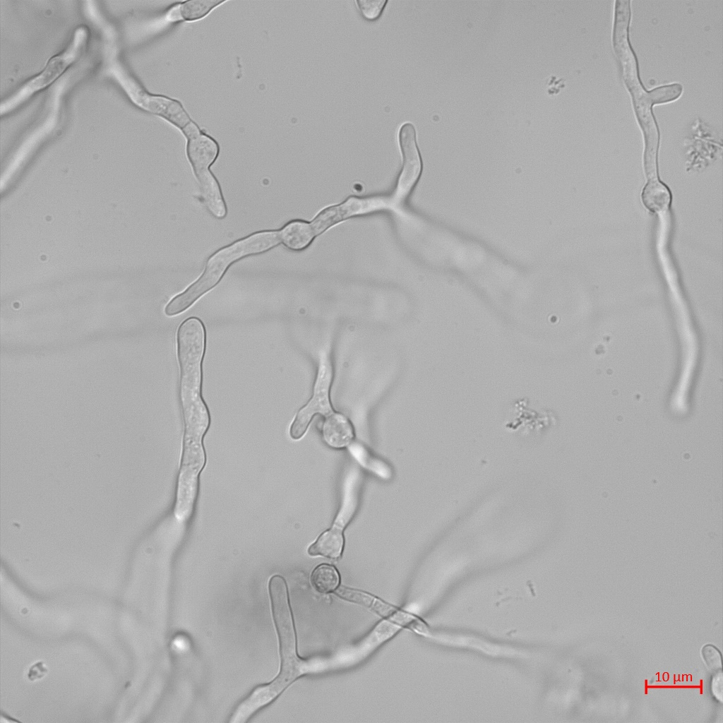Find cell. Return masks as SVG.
<instances>
[{
  "label": "cell",
  "mask_w": 723,
  "mask_h": 723,
  "mask_svg": "<svg viewBox=\"0 0 723 723\" xmlns=\"http://www.w3.org/2000/svg\"><path fill=\"white\" fill-rule=\"evenodd\" d=\"M177 343L183 421L209 420V411L201 396L202 361L205 347L202 321L197 317L184 320L178 328Z\"/></svg>",
  "instance_id": "6da1fadb"
},
{
  "label": "cell",
  "mask_w": 723,
  "mask_h": 723,
  "mask_svg": "<svg viewBox=\"0 0 723 723\" xmlns=\"http://www.w3.org/2000/svg\"><path fill=\"white\" fill-rule=\"evenodd\" d=\"M280 242L278 232L261 231L220 249L208 259L199 278L166 305L165 314L172 316L184 311L215 287L234 262L247 256L265 252Z\"/></svg>",
  "instance_id": "7a4b0ae2"
},
{
  "label": "cell",
  "mask_w": 723,
  "mask_h": 723,
  "mask_svg": "<svg viewBox=\"0 0 723 723\" xmlns=\"http://www.w3.org/2000/svg\"><path fill=\"white\" fill-rule=\"evenodd\" d=\"M268 589L281 657L280 673L273 681L285 690L295 679L313 671V660L302 659L297 656L295 632L284 578L273 575L269 580Z\"/></svg>",
  "instance_id": "3957f363"
},
{
  "label": "cell",
  "mask_w": 723,
  "mask_h": 723,
  "mask_svg": "<svg viewBox=\"0 0 723 723\" xmlns=\"http://www.w3.org/2000/svg\"><path fill=\"white\" fill-rule=\"evenodd\" d=\"M333 379V367L327 352L320 355L318 369L311 399L297 412L289 430L293 439H299L305 434L312 418L316 414L325 417L333 410L329 391Z\"/></svg>",
  "instance_id": "277c9868"
},
{
  "label": "cell",
  "mask_w": 723,
  "mask_h": 723,
  "mask_svg": "<svg viewBox=\"0 0 723 723\" xmlns=\"http://www.w3.org/2000/svg\"><path fill=\"white\" fill-rule=\"evenodd\" d=\"M87 33L84 29H78L70 45L61 53L52 56L44 68L37 76L28 80L11 98L1 107L6 111L18 105L34 92L49 85L57 78L81 52L86 41Z\"/></svg>",
  "instance_id": "5b68a950"
},
{
  "label": "cell",
  "mask_w": 723,
  "mask_h": 723,
  "mask_svg": "<svg viewBox=\"0 0 723 723\" xmlns=\"http://www.w3.org/2000/svg\"><path fill=\"white\" fill-rule=\"evenodd\" d=\"M399 142L403 156V165L395 194L397 198H402L410 191L421 171L416 132L411 123H405L400 127Z\"/></svg>",
  "instance_id": "8992f818"
},
{
  "label": "cell",
  "mask_w": 723,
  "mask_h": 723,
  "mask_svg": "<svg viewBox=\"0 0 723 723\" xmlns=\"http://www.w3.org/2000/svg\"><path fill=\"white\" fill-rule=\"evenodd\" d=\"M388 201L374 197L365 199L352 198L343 204L323 211L312 222L318 234L327 227L348 217L369 213L386 207Z\"/></svg>",
  "instance_id": "52a82bcc"
},
{
  "label": "cell",
  "mask_w": 723,
  "mask_h": 723,
  "mask_svg": "<svg viewBox=\"0 0 723 723\" xmlns=\"http://www.w3.org/2000/svg\"><path fill=\"white\" fill-rule=\"evenodd\" d=\"M186 153L195 173L209 169L218 155V145L209 136L198 132L188 137Z\"/></svg>",
  "instance_id": "ba28073f"
},
{
  "label": "cell",
  "mask_w": 723,
  "mask_h": 723,
  "mask_svg": "<svg viewBox=\"0 0 723 723\" xmlns=\"http://www.w3.org/2000/svg\"><path fill=\"white\" fill-rule=\"evenodd\" d=\"M198 181L201 196L208 212L217 219L225 218L227 213L219 182L210 171L206 169L195 173Z\"/></svg>",
  "instance_id": "9c48e42d"
},
{
  "label": "cell",
  "mask_w": 723,
  "mask_h": 723,
  "mask_svg": "<svg viewBox=\"0 0 723 723\" xmlns=\"http://www.w3.org/2000/svg\"><path fill=\"white\" fill-rule=\"evenodd\" d=\"M322 434L328 445L337 448L348 445L354 437L349 420L342 414L335 412L325 417Z\"/></svg>",
  "instance_id": "30bf717a"
},
{
  "label": "cell",
  "mask_w": 723,
  "mask_h": 723,
  "mask_svg": "<svg viewBox=\"0 0 723 723\" xmlns=\"http://www.w3.org/2000/svg\"><path fill=\"white\" fill-rule=\"evenodd\" d=\"M278 234L280 242L287 248L299 251L306 247L317 233L312 223L294 220L286 224Z\"/></svg>",
  "instance_id": "8fae6325"
},
{
  "label": "cell",
  "mask_w": 723,
  "mask_h": 723,
  "mask_svg": "<svg viewBox=\"0 0 723 723\" xmlns=\"http://www.w3.org/2000/svg\"><path fill=\"white\" fill-rule=\"evenodd\" d=\"M644 206L655 214H662L669 208L671 194L668 187L659 179L646 181L641 192Z\"/></svg>",
  "instance_id": "7c38bea8"
},
{
  "label": "cell",
  "mask_w": 723,
  "mask_h": 723,
  "mask_svg": "<svg viewBox=\"0 0 723 723\" xmlns=\"http://www.w3.org/2000/svg\"><path fill=\"white\" fill-rule=\"evenodd\" d=\"M343 546L342 530L334 525L332 528L323 532L316 541L308 549L311 556H322L330 558L340 556Z\"/></svg>",
  "instance_id": "4fadbf2b"
},
{
  "label": "cell",
  "mask_w": 723,
  "mask_h": 723,
  "mask_svg": "<svg viewBox=\"0 0 723 723\" xmlns=\"http://www.w3.org/2000/svg\"><path fill=\"white\" fill-rule=\"evenodd\" d=\"M311 582L314 589L323 594L335 591L340 582L337 570L332 566L322 564L317 566L311 573Z\"/></svg>",
  "instance_id": "5bb4252c"
},
{
  "label": "cell",
  "mask_w": 723,
  "mask_h": 723,
  "mask_svg": "<svg viewBox=\"0 0 723 723\" xmlns=\"http://www.w3.org/2000/svg\"><path fill=\"white\" fill-rule=\"evenodd\" d=\"M220 3L216 1H188L181 6L179 16L186 20L200 18Z\"/></svg>",
  "instance_id": "9a60e30c"
},
{
  "label": "cell",
  "mask_w": 723,
  "mask_h": 723,
  "mask_svg": "<svg viewBox=\"0 0 723 723\" xmlns=\"http://www.w3.org/2000/svg\"><path fill=\"white\" fill-rule=\"evenodd\" d=\"M387 0H357L362 15L367 19L374 20L382 12Z\"/></svg>",
  "instance_id": "2e32d148"
},
{
  "label": "cell",
  "mask_w": 723,
  "mask_h": 723,
  "mask_svg": "<svg viewBox=\"0 0 723 723\" xmlns=\"http://www.w3.org/2000/svg\"><path fill=\"white\" fill-rule=\"evenodd\" d=\"M703 658L707 667L713 671L722 670L721 652L714 645L708 644L701 650Z\"/></svg>",
  "instance_id": "e0dca14e"
},
{
  "label": "cell",
  "mask_w": 723,
  "mask_h": 723,
  "mask_svg": "<svg viewBox=\"0 0 723 723\" xmlns=\"http://www.w3.org/2000/svg\"><path fill=\"white\" fill-rule=\"evenodd\" d=\"M47 671L44 662H38L30 667L28 670V677L31 681H36L42 678Z\"/></svg>",
  "instance_id": "ac0fdd59"
},
{
  "label": "cell",
  "mask_w": 723,
  "mask_h": 723,
  "mask_svg": "<svg viewBox=\"0 0 723 723\" xmlns=\"http://www.w3.org/2000/svg\"><path fill=\"white\" fill-rule=\"evenodd\" d=\"M722 670H719L712 677L711 689L713 695L720 702H722Z\"/></svg>",
  "instance_id": "d6986e66"
}]
</instances>
